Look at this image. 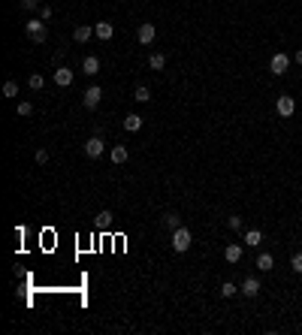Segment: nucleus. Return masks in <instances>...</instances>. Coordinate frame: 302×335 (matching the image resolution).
<instances>
[{
	"label": "nucleus",
	"instance_id": "nucleus-1",
	"mask_svg": "<svg viewBox=\"0 0 302 335\" xmlns=\"http://www.w3.org/2000/svg\"><path fill=\"white\" fill-rule=\"evenodd\" d=\"M24 33H27V40L30 43H46L48 40V27L43 24V19H30V22H24Z\"/></svg>",
	"mask_w": 302,
	"mask_h": 335
},
{
	"label": "nucleus",
	"instance_id": "nucleus-2",
	"mask_svg": "<svg viewBox=\"0 0 302 335\" xmlns=\"http://www.w3.org/2000/svg\"><path fill=\"white\" fill-rule=\"evenodd\" d=\"M190 242H193V236H190L187 226H179V230H172V251H175V254H185V251L190 248Z\"/></svg>",
	"mask_w": 302,
	"mask_h": 335
},
{
	"label": "nucleus",
	"instance_id": "nucleus-3",
	"mask_svg": "<svg viewBox=\"0 0 302 335\" xmlns=\"http://www.w3.org/2000/svg\"><path fill=\"white\" fill-rule=\"evenodd\" d=\"M100 97H103V88H100V85H91V88L82 94L85 109H97V106H100Z\"/></svg>",
	"mask_w": 302,
	"mask_h": 335
},
{
	"label": "nucleus",
	"instance_id": "nucleus-4",
	"mask_svg": "<svg viewBox=\"0 0 302 335\" xmlns=\"http://www.w3.org/2000/svg\"><path fill=\"white\" fill-rule=\"evenodd\" d=\"M275 109H278V115H281V118H290V115L296 112V100H293V97H287V94H281V97L275 100Z\"/></svg>",
	"mask_w": 302,
	"mask_h": 335
},
{
	"label": "nucleus",
	"instance_id": "nucleus-5",
	"mask_svg": "<svg viewBox=\"0 0 302 335\" xmlns=\"http://www.w3.org/2000/svg\"><path fill=\"white\" fill-rule=\"evenodd\" d=\"M287 67H290V58L284 55V51H278V55H272V61H269V69L275 76H284L287 73Z\"/></svg>",
	"mask_w": 302,
	"mask_h": 335
},
{
	"label": "nucleus",
	"instance_id": "nucleus-6",
	"mask_svg": "<svg viewBox=\"0 0 302 335\" xmlns=\"http://www.w3.org/2000/svg\"><path fill=\"white\" fill-rule=\"evenodd\" d=\"M239 293L242 296H248V299H254V296H260V281L251 275V278H245L242 281V287H239Z\"/></svg>",
	"mask_w": 302,
	"mask_h": 335
},
{
	"label": "nucleus",
	"instance_id": "nucleus-7",
	"mask_svg": "<svg viewBox=\"0 0 302 335\" xmlns=\"http://www.w3.org/2000/svg\"><path fill=\"white\" fill-rule=\"evenodd\" d=\"M103 148H106V145H103V136H100V133H97V136H91V139L85 142V154H88V157H100V154H103Z\"/></svg>",
	"mask_w": 302,
	"mask_h": 335
},
{
	"label": "nucleus",
	"instance_id": "nucleus-8",
	"mask_svg": "<svg viewBox=\"0 0 302 335\" xmlns=\"http://www.w3.org/2000/svg\"><path fill=\"white\" fill-rule=\"evenodd\" d=\"M136 37H139V43L142 45H151L154 43V37H157V30H154V24H139V30H136Z\"/></svg>",
	"mask_w": 302,
	"mask_h": 335
},
{
	"label": "nucleus",
	"instance_id": "nucleus-9",
	"mask_svg": "<svg viewBox=\"0 0 302 335\" xmlns=\"http://www.w3.org/2000/svg\"><path fill=\"white\" fill-rule=\"evenodd\" d=\"M55 82L61 88H70V85H73V69H70V67H58L55 69Z\"/></svg>",
	"mask_w": 302,
	"mask_h": 335
},
{
	"label": "nucleus",
	"instance_id": "nucleus-10",
	"mask_svg": "<svg viewBox=\"0 0 302 335\" xmlns=\"http://www.w3.org/2000/svg\"><path fill=\"white\" fill-rule=\"evenodd\" d=\"M112 33H115V27H112L109 22H97V24H94V37H97V40H112Z\"/></svg>",
	"mask_w": 302,
	"mask_h": 335
},
{
	"label": "nucleus",
	"instance_id": "nucleus-11",
	"mask_svg": "<svg viewBox=\"0 0 302 335\" xmlns=\"http://www.w3.org/2000/svg\"><path fill=\"white\" fill-rule=\"evenodd\" d=\"M242 254H245V251H242V245H227V251H224V260H227V263H233V266H236V263L242 260Z\"/></svg>",
	"mask_w": 302,
	"mask_h": 335
},
{
	"label": "nucleus",
	"instance_id": "nucleus-12",
	"mask_svg": "<svg viewBox=\"0 0 302 335\" xmlns=\"http://www.w3.org/2000/svg\"><path fill=\"white\" fill-rule=\"evenodd\" d=\"M109 157H112V163H115V166H121V163H127V157H130V151L124 148V145H115V148L109 151Z\"/></svg>",
	"mask_w": 302,
	"mask_h": 335
},
{
	"label": "nucleus",
	"instance_id": "nucleus-13",
	"mask_svg": "<svg viewBox=\"0 0 302 335\" xmlns=\"http://www.w3.org/2000/svg\"><path fill=\"white\" fill-rule=\"evenodd\" d=\"M82 69H85L88 76H97V73H100V58H94V55H88V58L82 61Z\"/></svg>",
	"mask_w": 302,
	"mask_h": 335
},
{
	"label": "nucleus",
	"instance_id": "nucleus-14",
	"mask_svg": "<svg viewBox=\"0 0 302 335\" xmlns=\"http://www.w3.org/2000/svg\"><path fill=\"white\" fill-rule=\"evenodd\" d=\"M91 33H94L91 24H79V27L73 30V40H76V43H88V40H91Z\"/></svg>",
	"mask_w": 302,
	"mask_h": 335
},
{
	"label": "nucleus",
	"instance_id": "nucleus-15",
	"mask_svg": "<svg viewBox=\"0 0 302 335\" xmlns=\"http://www.w3.org/2000/svg\"><path fill=\"white\" fill-rule=\"evenodd\" d=\"M142 124H145V118H139V115H127V118H124V130H130V133L142 130Z\"/></svg>",
	"mask_w": 302,
	"mask_h": 335
},
{
	"label": "nucleus",
	"instance_id": "nucleus-16",
	"mask_svg": "<svg viewBox=\"0 0 302 335\" xmlns=\"http://www.w3.org/2000/svg\"><path fill=\"white\" fill-rule=\"evenodd\" d=\"M97 226H100V230H109V226H112V211L109 208H103L97 215Z\"/></svg>",
	"mask_w": 302,
	"mask_h": 335
},
{
	"label": "nucleus",
	"instance_id": "nucleus-17",
	"mask_svg": "<svg viewBox=\"0 0 302 335\" xmlns=\"http://www.w3.org/2000/svg\"><path fill=\"white\" fill-rule=\"evenodd\" d=\"M260 242H263V233H260V230H248V233H245V245L260 248Z\"/></svg>",
	"mask_w": 302,
	"mask_h": 335
},
{
	"label": "nucleus",
	"instance_id": "nucleus-18",
	"mask_svg": "<svg viewBox=\"0 0 302 335\" xmlns=\"http://www.w3.org/2000/svg\"><path fill=\"white\" fill-rule=\"evenodd\" d=\"M272 266H275L272 254H260V257H257V269H260V272H269Z\"/></svg>",
	"mask_w": 302,
	"mask_h": 335
},
{
	"label": "nucleus",
	"instance_id": "nucleus-19",
	"mask_svg": "<svg viewBox=\"0 0 302 335\" xmlns=\"http://www.w3.org/2000/svg\"><path fill=\"white\" fill-rule=\"evenodd\" d=\"M148 67H151V69H163V67H166V55H161V51H154V55L148 58Z\"/></svg>",
	"mask_w": 302,
	"mask_h": 335
},
{
	"label": "nucleus",
	"instance_id": "nucleus-20",
	"mask_svg": "<svg viewBox=\"0 0 302 335\" xmlns=\"http://www.w3.org/2000/svg\"><path fill=\"white\" fill-rule=\"evenodd\" d=\"M133 100L148 103V100H151V88H148V85H139V88H136V94H133Z\"/></svg>",
	"mask_w": 302,
	"mask_h": 335
},
{
	"label": "nucleus",
	"instance_id": "nucleus-21",
	"mask_svg": "<svg viewBox=\"0 0 302 335\" xmlns=\"http://www.w3.org/2000/svg\"><path fill=\"white\" fill-rule=\"evenodd\" d=\"M236 290H239V287L233 284V281H224V284H221V296H224V299H230V296H236Z\"/></svg>",
	"mask_w": 302,
	"mask_h": 335
},
{
	"label": "nucleus",
	"instance_id": "nucleus-22",
	"mask_svg": "<svg viewBox=\"0 0 302 335\" xmlns=\"http://www.w3.org/2000/svg\"><path fill=\"white\" fill-rule=\"evenodd\" d=\"M27 85H30V88H33V91H43V85H46V79H43V76H40V73H33V76H30V79H27Z\"/></svg>",
	"mask_w": 302,
	"mask_h": 335
},
{
	"label": "nucleus",
	"instance_id": "nucleus-23",
	"mask_svg": "<svg viewBox=\"0 0 302 335\" xmlns=\"http://www.w3.org/2000/svg\"><path fill=\"white\" fill-rule=\"evenodd\" d=\"M19 115H22V118H30V115H33V103L22 100V103H19Z\"/></svg>",
	"mask_w": 302,
	"mask_h": 335
},
{
	"label": "nucleus",
	"instance_id": "nucleus-24",
	"mask_svg": "<svg viewBox=\"0 0 302 335\" xmlns=\"http://www.w3.org/2000/svg\"><path fill=\"white\" fill-rule=\"evenodd\" d=\"M163 221H166V226H172V230H179V226H182V218L175 215V211H169V215H166Z\"/></svg>",
	"mask_w": 302,
	"mask_h": 335
},
{
	"label": "nucleus",
	"instance_id": "nucleus-25",
	"mask_svg": "<svg viewBox=\"0 0 302 335\" xmlns=\"http://www.w3.org/2000/svg\"><path fill=\"white\" fill-rule=\"evenodd\" d=\"M3 97H19V85H15V82H6V85H3Z\"/></svg>",
	"mask_w": 302,
	"mask_h": 335
},
{
	"label": "nucleus",
	"instance_id": "nucleus-26",
	"mask_svg": "<svg viewBox=\"0 0 302 335\" xmlns=\"http://www.w3.org/2000/svg\"><path fill=\"white\" fill-rule=\"evenodd\" d=\"M19 6L30 12V9H40V0H19Z\"/></svg>",
	"mask_w": 302,
	"mask_h": 335
},
{
	"label": "nucleus",
	"instance_id": "nucleus-27",
	"mask_svg": "<svg viewBox=\"0 0 302 335\" xmlns=\"http://www.w3.org/2000/svg\"><path fill=\"white\" fill-rule=\"evenodd\" d=\"M290 266H293V272H299V275H302V251H299V254H293Z\"/></svg>",
	"mask_w": 302,
	"mask_h": 335
},
{
	"label": "nucleus",
	"instance_id": "nucleus-28",
	"mask_svg": "<svg viewBox=\"0 0 302 335\" xmlns=\"http://www.w3.org/2000/svg\"><path fill=\"white\" fill-rule=\"evenodd\" d=\"M227 226H230V230H242V218H239V215L227 218Z\"/></svg>",
	"mask_w": 302,
	"mask_h": 335
},
{
	"label": "nucleus",
	"instance_id": "nucleus-29",
	"mask_svg": "<svg viewBox=\"0 0 302 335\" xmlns=\"http://www.w3.org/2000/svg\"><path fill=\"white\" fill-rule=\"evenodd\" d=\"M40 19H43V22L51 19V6H40Z\"/></svg>",
	"mask_w": 302,
	"mask_h": 335
},
{
	"label": "nucleus",
	"instance_id": "nucleus-30",
	"mask_svg": "<svg viewBox=\"0 0 302 335\" xmlns=\"http://www.w3.org/2000/svg\"><path fill=\"white\" fill-rule=\"evenodd\" d=\"M37 163H48V151H46V148L37 151Z\"/></svg>",
	"mask_w": 302,
	"mask_h": 335
},
{
	"label": "nucleus",
	"instance_id": "nucleus-31",
	"mask_svg": "<svg viewBox=\"0 0 302 335\" xmlns=\"http://www.w3.org/2000/svg\"><path fill=\"white\" fill-rule=\"evenodd\" d=\"M293 58H296V64H302V48L296 51V55H293Z\"/></svg>",
	"mask_w": 302,
	"mask_h": 335
}]
</instances>
